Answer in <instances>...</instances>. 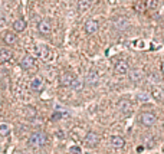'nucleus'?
Returning a JSON list of instances; mask_svg holds the SVG:
<instances>
[{
    "label": "nucleus",
    "instance_id": "20e7f679",
    "mask_svg": "<svg viewBox=\"0 0 164 154\" xmlns=\"http://www.w3.org/2000/svg\"><path fill=\"white\" fill-rule=\"evenodd\" d=\"M140 121H141L143 125H146V127H151V125L156 124L157 117L153 113H143L140 115Z\"/></svg>",
    "mask_w": 164,
    "mask_h": 154
},
{
    "label": "nucleus",
    "instance_id": "9b49d317",
    "mask_svg": "<svg viewBox=\"0 0 164 154\" xmlns=\"http://www.w3.org/2000/svg\"><path fill=\"white\" fill-rule=\"evenodd\" d=\"M26 20L25 19H16L15 22H13V24H12V27H13V30L16 33H20V32H25L26 30Z\"/></svg>",
    "mask_w": 164,
    "mask_h": 154
},
{
    "label": "nucleus",
    "instance_id": "dca6fc26",
    "mask_svg": "<svg viewBox=\"0 0 164 154\" xmlns=\"http://www.w3.org/2000/svg\"><path fill=\"white\" fill-rule=\"evenodd\" d=\"M111 144L114 148H123L125 146V140L121 135H112L111 137Z\"/></svg>",
    "mask_w": 164,
    "mask_h": 154
},
{
    "label": "nucleus",
    "instance_id": "a878e982",
    "mask_svg": "<svg viewBox=\"0 0 164 154\" xmlns=\"http://www.w3.org/2000/svg\"><path fill=\"white\" fill-rule=\"evenodd\" d=\"M138 99L141 101V102H148V97H147V94H138Z\"/></svg>",
    "mask_w": 164,
    "mask_h": 154
},
{
    "label": "nucleus",
    "instance_id": "aec40b11",
    "mask_svg": "<svg viewBox=\"0 0 164 154\" xmlns=\"http://www.w3.org/2000/svg\"><path fill=\"white\" fill-rule=\"evenodd\" d=\"M146 9H147L146 1H141V0H138V1H135V3H134V10H135V12H138V13H143Z\"/></svg>",
    "mask_w": 164,
    "mask_h": 154
},
{
    "label": "nucleus",
    "instance_id": "39448f33",
    "mask_svg": "<svg viewBox=\"0 0 164 154\" xmlns=\"http://www.w3.org/2000/svg\"><path fill=\"white\" fill-rule=\"evenodd\" d=\"M114 71H115V73H118V75H125V73L130 72V65H128L127 61H118V62L115 64Z\"/></svg>",
    "mask_w": 164,
    "mask_h": 154
},
{
    "label": "nucleus",
    "instance_id": "c85d7f7f",
    "mask_svg": "<svg viewBox=\"0 0 164 154\" xmlns=\"http://www.w3.org/2000/svg\"><path fill=\"white\" fill-rule=\"evenodd\" d=\"M22 154H30V153H22Z\"/></svg>",
    "mask_w": 164,
    "mask_h": 154
},
{
    "label": "nucleus",
    "instance_id": "5701e85b",
    "mask_svg": "<svg viewBox=\"0 0 164 154\" xmlns=\"http://www.w3.org/2000/svg\"><path fill=\"white\" fill-rule=\"evenodd\" d=\"M26 115H27L29 118H35V115H36V110L32 108V107H26Z\"/></svg>",
    "mask_w": 164,
    "mask_h": 154
},
{
    "label": "nucleus",
    "instance_id": "f3484780",
    "mask_svg": "<svg viewBox=\"0 0 164 154\" xmlns=\"http://www.w3.org/2000/svg\"><path fill=\"white\" fill-rule=\"evenodd\" d=\"M30 88L33 91H36V92H41L42 89H43V81H42V78H39V76L33 78L32 82H30Z\"/></svg>",
    "mask_w": 164,
    "mask_h": 154
},
{
    "label": "nucleus",
    "instance_id": "0eeeda50",
    "mask_svg": "<svg viewBox=\"0 0 164 154\" xmlns=\"http://www.w3.org/2000/svg\"><path fill=\"white\" fill-rule=\"evenodd\" d=\"M83 29H85V32L88 33V35H94V33H97V32H98L99 24H98V22H97V20L91 19V20H88V22L85 23Z\"/></svg>",
    "mask_w": 164,
    "mask_h": 154
},
{
    "label": "nucleus",
    "instance_id": "4468645a",
    "mask_svg": "<svg viewBox=\"0 0 164 154\" xmlns=\"http://www.w3.org/2000/svg\"><path fill=\"white\" fill-rule=\"evenodd\" d=\"M38 55L43 59V61H49L50 58H52V53H50V50L48 46H38Z\"/></svg>",
    "mask_w": 164,
    "mask_h": 154
},
{
    "label": "nucleus",
    "instance_id": "7ed1b4c3",
    "mask_svg": "<svg viewBox=\"0 0 164 154\" xmlns=\"http://www.w3.org/2000/svg\"><path fill=\"white\" fill-rule=\"evenodd\" d=\"M83 143H85V146L89 147V148L97 147L99 143V135L97 133H94V131H89V133L85 135V138H83Z\"/></svg>",
    "mask_w": 164,
    "mask_h": 154
},
{
    "label": "nucleus",
    "instance_id": "4be33fe9",
    "mask_svg": "<svg viewBox=\"0 0 164 154\" xmlns=\"http://www.w3.org/2000/svg\"><path fill=\"white\" fill-rule=\"evenodd\" d=\"M148 10H156L157 6H158V0H147L146 1Z\"/></svg>",
    "mask_w": 164,
    "mask_h": 154
},
{
    "label": "nucleus",
    "instance_id": "2eb2a0df",
    "mask_svg": "<svg viewBox=\"0 0 164 154\" xmlns=\"http://www.w3.org/2000/svg\"><path fill=\"white\" fill-rule=\"evenodd\" d=\"M13 59V53L9 49H0V62L6 64V62H12Z\"/></svg>",
    "mask_w": 164,
    "mask_h": 154
},
{
    "label": "nucleus",
    "instance_id": "6e6552de",
    "mask_svg": "<svg viewBox=\"0 0 164 154\" xmlns=\"http://www.w3.org/2000/svg\"><path fill=\"white\" fill-rule=\"evenodd\" d=\"M35 64H36V59L33 56H25L20 61V68L25 69V71H29V69H32L35 66Z\"/></svg>",
    "mask_w": 164,
    "mask_h": 154
},
{
    "label": "nucleus",
    "instance_id": "b1692460",
    "mask_svg": "<svg viewBox=\"0 0 164 154\" xmlns=\"http://www.w3.org/2000/svg\"><path fill=\"white\" fill-rule=\"evenodd\" d=\"M9 133H10V128H9L6 124H1V125H0V134H1V135H7Z\"/></svg>",
    "mask_w": 164,
    "mask_h": 154
},
{
    "label": "nucleus",
    "instance_id": "bb28decb",
    "mask_svg": "<svg viewBox=\"0 0 164 154\" xmlns=\"http://www.w3.org/2000/svg\"><path fill=\"white\" fill-rule=\"evenodd\" d=\"M59 118H61V114L59 113H55L52 115V120H59Z\"/></svg>",
    "mask_w": 164,
    "mask_h": 154
},
{
    "label": "nucleus",
    "instance_id": "393cba45",
    "mask_svg": "<svg viewBox=\"0 0 164 154\" xmlns=\"http://www.w3.org/2000/svg\"><path fill=\"white\" fill-rule=\"evenodd\" d=\"M69 153L71 154H82V151L78 146H72L71 148H69Z\"/></svg>",
    "mask_w": 164,
    "mask_h": 154
},
{
    "label": "nucleus",
    "instance_id": "6ab92c4d",
    "mask_svg": "<svg viewBox=\"0 0 164 154\" xmlns=\"http://www.w3.org/2000/svg\"><path fill=\"white\" fill-rule=\"evenodd\" d=\"M141 76H143V73H141L140 69H132L131 72H130V79H131L132 82L140 81V79H141Z\"/></svg>",
    "mask_w": 164,
    "mask_h": 154
},
{
    "label": "nucleus",
    "instance_id": "f257e3e1",
    "mask_svg": "<svg viewBox=\"0 0 164 154\" xmlns=\"http://www.w3.org/2000/svg\"><path fill=\"white\" fill-rule=\"evenodd\" d=\"M48 143V135L43 131H35L27 138V146L32 148H41Z\"/></svg>",
    "mask_w": 164,
    "mask_h": 154
},
{
    "label": "nucleus",
    "instance_id": "a211bd4d",
    "mask_svg": "<svg viewBox=\"0 0 164 154\" xmlns=\"http://www.w3.org/2000/svg\"><path fill=\"white\" fill-rule=\"evenodd\" d=\"M151 95H153V98L157 99V101H164V91L161 88H158V87H154V88H153Z\"/></svg>",
    "mask_w": 164,
    "mask_h": 154
},
{
    "label": "nucleus",
    "instance_id": "423d86ee",
    "mask_svg": "<svg viewBox=\"0 0 164 154\" xmlns=\"http://www.w3.org/2000/svg\"><path fill=\"white\" fill-rule=\"evenodd\" d=\"M38 32L41 33V35H49L52 32V24L48 19H45V20H41L39 23H38Z\"/></svg>",
    "mask_w": 164,
    "mask_h": 154
},
{
    "label": "nucleus",
    "instance_id": "1a4fd4ad",
    "mask_svg": "<svg viewBox=\"0 0 164 154\" xmlns=\"http://www.w3.org/2000/svg\"><path fill=\"white\" fill-rule=\"evenodd\" d=\"M3 42L9 45V46H12V45H15L17 42V36H16V32H4L3 33Z\"/></svg>",
    "mask_w": 164,
    "mask_h": 154
},
{
    "label": "nucleus",
    "instance_id": "ddd939ff",
    "mask_svg": "<svg viewBox=\"0 0 164 154\" xmlns=\"http://www.w3.org/2000/svg\"><path fill=\"white\" fill-rule=\"evenodd\" d=\"M99 81V75L97 71H89L88 75H86V84L91 85V87H95Z\"/></svg>",
    "mask_w": 164,
    "mask_h": 154
},
{
    "label": "nucleus",
    "instance_id": "9d476101",
    "mask_svg": "<svg viewBox=\"0 0 164 154\" xmlns=\"http://www.w3.org/2000/svg\"><path fill=\"white\" fill-rule=\"evenodd\" d=\"M128 24H130V22H128V19H127V17L120 16V17H117V19L114 20L115 29H118V30H124V29H127V27H128Z\"/></svg>",
    "mask_w": 164,
    "mask_h": 154
},
{
    "label": "nucleus",
    "instance_id": "f03ea898",
    "mask_svg": "<svg viewBox=\"0 0 164 154\" xmlns=\"http://www.w3.org/2000/svg\"><path fill=\"white\" fill-rule=\"evenodd\" d=\"M75 81H76L75 75L72 72H68V71L59 76V84H61L62 87H71V88H72V85H74Z\"/></svg>",
    "mask_w": 164,
    "mask_h": 154
},
{
    "label": "nucleus",
    "instance_id": "cd10ccee",
    "mask_svg": "<svg viewBox=\"0 0 164 154\" xmlns=\"http://www.w3.org/2000/svg\"><path fill=\"white\" fill-rule=\"evenodd\" d=\"M161 72L164 73V62H163V64H161Z\"/></svg>",
    "mask_w": 164,
    "mask_h": 154
},
{
    "label": "nucleus",
    "instance_id": "f8f14e48",
    "mask_svg": "<svg viewBox=\"0 0 164 154\" xmlns=\"http://www.w3.org/2000/svg\"><path fill=\"white\" fill-rule=\"evenodd\" d=\"M118 108H120V111H121L123 114H125V115H128L132 110L131 102H130L128 99H121V101L118 102Z\"/></svg>",
    "mask_w": 164,
    "mask_h": 154
},
{
    "label": "nucleus",
    "instance_id": "412c9836",
    "mask_svg": "<svg viewBox=\"0 0 164 154\" xmlns=\"http://www.w3.org/2000/svg\"><path fill=\"white\" fill-rule=\"evenodd\" d=\"M91 6L89 0H81L79 3H78V9H79V12H83V10H86V9Z\"/></svg>",
    "mask_w": 164,
    "mask_h": 154
}]
</instances>
